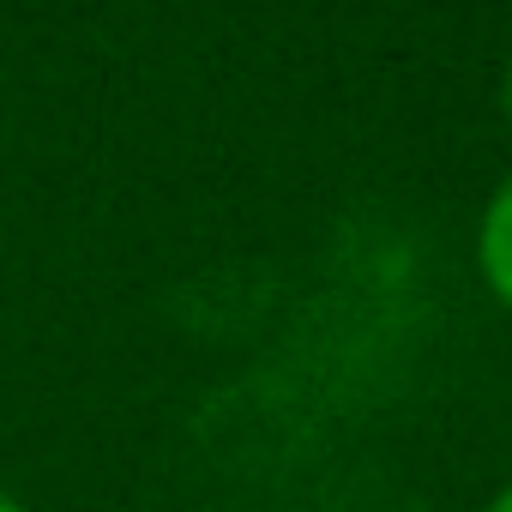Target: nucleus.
I'll return each instance as SVG.
<instances>
[{"label": "nucleus", "mask_w": 512, "mask_h": 512, "mask_svg": "<svg viewBox=\"0 0 512 512\" xmlns=\"http://www.w3.org/2000/svg\"><path fill=\"white\" fill-rule=\"evenodd\" d=\"M0 512H19V506H13V500H7V494H0Z\"/></svg>", "instance_id": "4"}, {"label": "nucleus", "mask_w": 512, "mask_h": 512, "mask_svg": "<svg viewBox=\"0 0 512 512\" xmlns=\"http://www.w3.org/2000/svg\"><path fill=\"white\" fill-rule=\"evenodd\" d=\"M476 253H482V278L494 284V296L512 302V181L488 199V217H482V241H476Z\"/></svg>", "instance_id": "1"}, {"label": "nucleus", "mask_w": 512, "mask_h": 512, "mask_svg": "<svg viewBox=\"0 0 512 512\" xmlns=\"http://www.w3.org/2000/svg\"><path fill=\"white\" fill-rule=\"evenodd\" d=\"M488 512H512V488H500V500H494Z\"/></svg>", "instance_id": "2"}, {"label": "nucleus", "mask_w": 512, "mask_h": 512, "mask_svg": "<svg viewBox=\"0 0 512 512\" xmlns=\"http://www.w3.org/2000/svg\"><path fill=\"white\" fill-rule=\"evenodd\" d=\"M506 115H512V73H506Z\"/></svg>", "instance_id": "3"}]
</instances>
